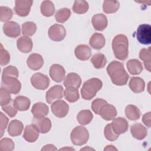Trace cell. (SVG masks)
Listing matches in <instances>:
<instances>
[{"instance_id":"cell-1","label":"cell","mask_w":151,"mask_h":151,"mask_svg":"<svg viewBox=\"0 0 151 151\" xmlns=\"http://www.w3.org/2000/svg\"><path fill=\"white\" fill-rule=\"evenodd\" d=\"M106 70L112 83L115 85L124 86L127 84L129 76L122 63L113 61L108 65Z\"/></svg>"},{"instance_id":"cell-2","label":"cell","mask_w":151,"mask_h":151,"mask_svg":"<svg viewBox=\"0 0 151 151\" xmlns=\"http://www.w3.org/2000/svg\"><path fill=\"white\" fill-rule=\"evenodd\" d=\"M129 41L127 37L123 34H119L114 37L112 41V49L116 58L125 60L129 54Z\"/></svg>"},{"instance_id":"cell-3","label":"cell","mask_w":151,"mask_h":151,"mask_svg":"<svg viewBox=\"0 0 151 151\" xmlns=\"http://www.w3.org/2000/svg\"><path fill=\"white\" fill-rule=\"evenodd\" d=\"M102 86V81L97 78H91L87 80L84 83L81 89L82 98L86 100L92 99Z\"/></svg>"},{"instance_id":"cell-4","label":"cell","mask_w":151,"mask_h":151,"mask_svg":"<svg viewBox=\"0 0 151 151\" xmlns=\"http://www.w3.org/2000/svg\"><path fill=\"white\" fill-rule=\"evenodd\" d=\"M89 138L87 129L82 126H78L74 128L70 134V139L74 145L82 146L86 144Z\"/></svg>"},{"instance_id":"cell-5","label":"cell","mask_w":151,"mask_h":151,"mask_svg":"<svg viewBox=\"0 0 151 151\" xmlns=\"http://www.w3.org/2000/svg\"><path fill=\"white\" fill-rule=\"evenodd\" d=\"M1 88L5 89L9 93L18 94L21 88V84L17 78L12 77H2Z\"/></svg>"},{"instance_id":"cell-6","label":"cell","mask_w":151,"mask_h":151,"mask_svg":"<svg viewBox=\"0 0 151 151\" xmlns=\"http://www.w3.org/2000/svg\"><path fill=\"white\" fill-rule=\"evenodd\" d=\"M136 35L140 44L149 45L151 42V26L146 24L140 25L137 28Z\"/></svg>"},{"instance_id":"cell-7","label":"cell","mask_w":151,"mask_h":151,"mask_svg":"<svg viewBox=\"0 0 151 151\" xmlns=\"http://www.w3.org/2000/svg\"><path fill=\"white\" fill-rule=\"evenodd\" d=\"M31 83L34 88L38 90H44L49 86L50 79L46 75L40 73H37L31 77Z\"/></svg>"},{"instance_id":"cell-8","label":"cell","mask_w":151,"mask_h":151,"mask_svg":"<svg viewBox=\"0 0 151 151\" xmlns=\"http://www.w3.org/2000/svg\"><path fill=\"white\" fill-rule=\"evenodd\" d=\"M49 38L54 41H61L66 35L64 27L60 24H54L51 26L48 31Z\"/></svg>"},{"instance_id":"cell-9","label":"cell","mask_w":151,"mask_h":151,"mask_svg":"<svg viewBox=\"0 0 151 151\" xmlns=\"http://www.w3.org/2000/svg\"><path fill=\"white\" fill-rule=\"evenodd\" d=\"M51 108L52 113L59 118H63L66 116L69 110L68 104L63 100L54 101L51 106Z\"/></svg>"},{"instance_id":"cell-10","label":"cell","mask_w":151,"mask_h":151,"mask_svg":"<svg viewBox=\"0 0 151 151\" xmlns=\"http://www.w3.org/2000/svg\"><path fill=\"white\" fill-rule=\"evenodd\" d=\"M32 4V1H15L14 11L16 14L20 17L27 16L30 12Z\"/></svg>"},{"instance_id":"cell-11","label":"cell","mask_w":151,"mask_h":151,"mask_svg":"<svg viewBox=\"0 0 151 151\" xmlns=\"http://www.w3.org/2000/svg\"><path fill=\"white\" fill-rule=\"evenodd\" d=\"M64 96V89L61 85H55L51 87L46 93L45 99L48 103L51 104L52 102L57 99H61Z\"/></svg>"},{"instance_id":"cell-12","label":"cell","mask_w":151,"mask_h":151,"mask_svg":"<svg viewBox=\"0 0 151 151\" xmlns=\"http://www.w3.org/2000/svg\"><path fill=\"white\" fill-rule=\"evenodd\" d=\"M4 34L11 38H17L21 33L19 25L14 21L6 22L3 25Z\"/></svg>"},{"instance_id":"cell-13","label":"cell","mask_w":151,"mask_h":151,"mask_svg":"<svg viewBox=\"0 0 151 151\" xmlns=\"http://www.w3.org/2000/svg\"><path fill=\"white\" fill-rule=\"evenodd\" d=\"M49 73L53 81L57 83H60L64 79L65 71L62 65L54 64L50 67Z\"/></svg>"},{"instance_id":"cell-14","label":"cell","mask_w":151,"mask_h":151,"mask_svg":"<svg viewBox=\"0 0 151 151\" xmlns=\"http://www.w3.org/2000/svg\"><path fill=\"white\" fill-rule=\"evenodd\" d=\"M32 124H34L41 133L48 132L51 128V122L48 117H34L32 120Z\"/></svg>"},{"instance_id":"cell-15","label":"cell","mask_w":151,"mask_h":151,"mask_svg":"<svg viewBox=\"0 0 151 151\" xmlns=\"http://www.w3.org/2000/svg\"><path fill=\"white\" fill-rule=\"evenodd\" d=\"M99 115L105 120H111L117 116V110L114 106L107 103L100 109Z\"/></svg>"},{"instance_id":"cell-16","label":"cell","mask_w":151,"mask_h":151,"mask_svg":"<svg viewBox=\"0 0 151 151\" xmlns=\"http://www.w3.org/2000/svg\"><path fill=\"white\" fill-rule=\"evenodd\" d=\"M111 126L114 132L118 134L126 132L129 127L126 119L121 117L114 118L111 123Z\"/></svg>"},{"instance_id":"cell-17","label":"cell","mask_w":151,"mask_h":151,"mask_svg":"<svg viewBox=\"0 0 151 151\" xmlns=\"http://www.w3.org/2000/svg\"><path fill=\"white\" fill-rule=\"evenodd\" d=\"M28 67L32 70H38L40 69L44 64V59L42 57L37 53L30 54L27 60Z\"/></svg>"},{"instance_id":"cell-18","label":"cell","mask_w":151,"mask_h":151,"mask_svg":"<svg viewBox=\"0 0 151 151\" xmlns=\"http://www.w3.org/2000/svg\"><path fill=\"white\" fill-rule=\"evenodd\" d=\"M39 133V130L34 124H29L26 126L25 128L23 137L26 141L32 143L38 139Z\"/></svg>"},{"instance_id":"cell-19","label":"cell","mask_w":151,"mask_h":151,"mask_svg":"<svg viewBox=\"0 0 151 151\" xmlns=\"http://www.w3.org/2000/svg\"><path fill=\"white\" fill-rule=\"evenodd\" d=\"M17 48L21 52L28 53L31 51L33 47L32 40L28 36H22L17 41Z\"/></svg>"},{"instance_id":"cell-20","label":"cell","mask_w":151,"mask_h":151,"mask_svg":"<svg viewBox=\"0 0 151 151\" xmlns=\"http://www.w3.org/2000/svg\"><path fill=\"white\" fill-rule=\"evenodd\" d=\"M91 23L96 30L101 31L107 27L108 21L106 15L103 14H97L93 16Z\"/></svg>"},{"instance_id":"cell-21","label":"cell","mask_w":151,"mask_h":151,"mask_svg":"<svg viewBox=\"0 0 151 151\" xmlns=\"http://www.w3.org/2000/svg\"><path fill=\"white\" fill-rule=\"evenodd\" d=\"M76 57L82 61H86L90 58L91 55L90 48L86 44H80L74 50Z\"/></svg>"},{"instance_id":"cell-22","label":"cell","mask_w":151,"mask_h":151,"mask_svg":"<svg viewBox=\"0 0 151 151\" xmlns=\"http://www.w3.org/2000/svg\"><path fill=\"white\" fill-rule=\"evenodd\" d=\"M63 84L65 87H73L78 88L81 84V78L75 73H70L64 79Z\"/></svg>"},{"instance_id":"cell-23","label":"cell","mask_w":151,"mask_h":151,"mask_svg":"<svg viewBox=\"0 0 151 151\" xmlns=\"http://www.w3.org/2000/svg\"><path fill=\"white\" fill-rule=\"evenodd\" d=\"M130 132L132 136L137 139L142 140L145 138L147 134L146 128L141 123H134L130 127Z\"/></svg>"},{"instance_id":"cell-24","label":"cell","mask_w":151,"mask_h":151,"mask_svg":"<svg viewBox=\"0 0 151 151\" xmlns=\"http://www.w3.org/2000/svg\"><path fill=\"white\" fill-rule=\"evenodd\" d=\"M49 109L47 104L42 102L35 103L31 109V113L34 117H43L48 113Z\"/></svg>"},{"instance_id":"cell-25","label":"cell","mask_w":151,"mask_h":151,"mask_svg":"<svg viewBox=\"0 0 151 151\" xmlns=\"http://www.w3.org/2000/svg\"><path fill=\"white\" fill-rule=\"evenodd\" d=\"M129 86L133 92L135 93H139L144 91L145 83L142 78L139 77H133L130 78Z\"/></svg>"},{"instance_id":"cell-26","label":"cell","mask_w":151,"mask_h":151,"mask_svg":"<svg viewBox=\"0 0 151 151\" xmlns=\"http://www.w3.org/2000/svg\"><path fill=\"white\" fill-rule=\"evenodd\" d=\"M106 40L104 35L100 33L93 34L89 40L90 46L95 50H100L105 45Z\"/></svg>"},{"instance_id":"cell-27","label":"cell","mask_w":151,"mask_h":151,"mask_svg":"<svg viewBox=\"0 0 151 151\" xmlns=\"http://www.w3.org/2000/svg\"><path fill=\"white\" fill-rule=\"evenodd\" d=\"M31 104L30 100L23 96H17L13 101L14 107L19 111H26L27 110Z\"/></svg>"},{"instance_id":"cell-28","label":"cell","mask_w":151,"mask_h":151,"mask_svg":"<svg viewBox=\"0 0 151 151\" xmlns=\"http://www.w3.org/2000/svg\"><path fill=\"white\" fill-rule=\"evenodd\" d=\"M24 125L21 121L18 120H13L8 125V132L11 136H18L22 133Z\"/></svg>"},{"instance_id":"cell-29","label":"cell","mask_w":151,"mask_h":151,"mask_svg":"<svg viewBox=\"0 0 151 151\" xmlns=\"http://www.w3.org/2000/svg\"><path fill=\"white\" fill-rule=\"evenodd\" d=\"M127 68L132 75H137L143 71V65L140 61L137 59H131L126 63Z\"/></svg>"},{"instance_id":"cell-30","label":"cell","mask_w":151,"mask_h":151,"mask_svg":"<svg viewBox=\"0 0 151 151\" xmlns=\"http://www.w3.org/2000/svg\"><path fill=\"white\" fill-rule=\"evenodd\" d=\"M125 115L130 120H136L140 117L141 113L137 107L133 104H129L125 108Z\"/></svg>"},{"instance_id":"cell-31","label":"cell","mask_w":151,"mask_h":151,"mask_svg":"<svg viewBox=\"0 0 151 151\" xmlns=\"http://www.w3.org/2000/svg\"><path fill=\"white\" fill-rule=\"evenodd\" d=\"M65 99L70 103H74L77 101L80 97L78 88L73 87H66L64 91Z\"/></svg>"},{"instance_id":"cell-32","label":"cell","mask_w":151,"mask_h":151,"mask_svg":"<svg viewBox=\"0 0 151 151\" xmlns=\"http://www.w3.org/2000/svg\"><path fill=\"white\" fill-rule=\"evenodd\" d=\"M93 117V115L89 110H83L78 112L77 119L78 122L81 125H87L89 124Z\"/></svg>"},{"instance_id":"cell-33","label":"cell","mask_w":151,"mask_h":151,"mask_svg":"<svg viewBox=\"0 0 151 151\" xmlns=\"http://www.w3.org/2000/svg\"><path fill=\"white\" fill-rule=\"evenodd\" d=\"M91 61L94 68L97 69H101L106 65L107 63V59L103 54L98 52L93 55Z\"/></svg>"},{"instance_id":"cell-34","label":"cell","mask_w":151,"mask_h":151,"mask_svg":"<svg viewBox=\"0 0 151 151\" xmlns=\"http://www.w3.org/2000/svg\"><path fill=\"white\" fill-rule=\"evenodd\" d=\"M41 12L45 17H51L55 12V7L52 2L50 1H44L40 6Z\"/></svg>"},{"instance_id":"cell-35","label":"cell","mask_w":151,"mask_h":151,"mask_svg":"<svg viewBox=\"0 0 151 151\" xmlns=\"http://www.w3.org/2000/svg\"><path fill=\"white\" fill-rule=\"evenodd\" d=\"M139 58L143 61L145 68L149 72H150V62H151V55H150V47L147 49L143 48L140 51Z\"/></svg>"},{"instance_id":"cell-36","label":"cell","mask_w":151,"mask_h":151,"mask_svg":"<svg viewBox=\"0 0 151 151\" xmlns=\"http://www.w3.org/2000/svg\"><path fill=\"white\" fill-rule=\"evenodd\" d=\"M120 7L117 1H104L103 4V10L106 14H113L117 12Z\"/></svg>"},{"instance_id":"cell-37","label":"cell","mask_w":151,"mask_h":151,"mask_svg":"<svg viewBox=\"0 0 151 151\" xmlns=\"http://www.w3.org/2000/svg\"><path fill=\"white\" fill-rule=\"evenodd\" d=\"M71 11L69 8H63L57 11L55 14V19L57 22L64 23L68 19L71 15Z\"/></svg>"},{"instance_id":"cell-38","label":"cell","mask_w":151,"mask_h":151,"mask_svg":"<svg viewBox=\"0 0 151 151\" xmlns=\"http://www.w3.org/2000/svg\"><path fill=\"white\" fill-rule=\"evenodd\" d=\"M37 31L36 24L31 21H28L22 24L21 31L24 36H32Z\"/></svg>"},{"instance_id":"cell-39","label":"cell","mask_w":151,"mask_h":151,"mask_svg":"<svg viewBox=\"0 0 151 151\" xmlns=\"http://www.w3.org/2000/svg\"><path fill=\"white\" fill-rule=\"evenodd\" d=\"M88 9V4L86 1H75L73 6L74 12L78 14L86 13Z\"/></svg>"},{"instance_id":"cell-40","label":"cell","mask_w":151,"mask_h":151,"mask_svg":"<svg viewBox=\"0 0 151 151\" xmlns=\"http://www.w3.org/2000/svg\"><path fill=\"white\" fill-rule=\"evenodd\" d=\"M13 12L11 8L7 6H1L0 7V20L2 22L8 21L12 18Z\"/></svg>"},{"instance_id":"cell-41","label":"cell","mask_w":151,"mask_h":151,"mask_svg":"<svg viewBox=\"0 0 151 151\" xmlns=\"http://www.w3.org/2000/svg\"><path fill=\"white\" fill-rule=\"evenodd\" d=\"M15 147V144L12 139L7 137L3 138L0 141L1 151H11Z\"/></svg>"},{"instance_id":"cell-42","label":"cell","mask_w":151,"mask_h":151,"mask_svg":"<svg viewBox=\"0 0 151 151\" xmlns=\"http://www.w3.org/2000/svg\"><path fill=\"white\" fill-rule=\"evenodd\" d=\"M104 134L106 139L110 141H114L117 139L119 136V134L116 133L113 130L111 123L107 124L104 130Z\"/></svg>"},{"instance_id":"cell-43","label":"cell","mask_w":151,"mask_h":151,"mask_svg":"<svg viewBox=\"0 0 151 151\" xmlns=\"http://www.w3.org/2000/svg\"><path fill=\"white\" fill-rule=\"evenodd\" d=\"M19 76V72L18 69L12 65H9L5 67L2 71V77H12L18 78Z\"/></svg>"},{"instance_id":"cell-44","label":"cell","mask_w":151,"mask_h":151,"mask_svg":"<svg viewBox=\"0 0 151 151\" xmlns=\"http://www.w3.org/2000/svg\"><path fill=\"white\" fill-rule=\"evenodd\" d=\"M10 61V55L7 50L4 49L2 44L0 48V64L2 66L8 64Z\"/></svg>"},{"instance_id":"cell-45","label":"cell","mask_w":151,"mask_h":151,"mask_svg":"<svg viewBox=\"0 0 151 151\" xmlns=\"http://www.w3.org/2000/svg\"><path fill=\"white\" fill-rule=\"evenodd\" d=\"M107 102L102 99H96L91 103V109L96 114H99V111L101 107Z\"/></svg>"},{"instance_id":"cell-46","label":"cell","mask_w":151,"mask_h":151,"mask_svg":"<svg viewBox=\"0 0 151 151\" xmlns=\"http://www.w3.org/2000/svg\"><path fill=\"white\" fill-rule=\"evenodd\" d=\"M11 101V97L10 93L5 89L1 88V106H4L10 103Z\"/></svg>"},{"instance_id":"cell-47","label":"cell","mask_w":151,"mask_h":151,"mask_svg":"<svg viewBox=\"0 0 151 151\" xmlns=\"http://www.w3.org/2000/svg\"><path fill=\"white\" fill-rule=\"evenodd\" d=\"M8 121H9L8 118L5 114H4L3 113L1 112L0 113V122H1V126H0L1 135H0V136H1V137L3 136L4 130H5V129L7 127Z\"/></svg>"},{"instance_id":"cell-48","label":"cell","mask_w":151,"mask_h":151,"mask_svg":"<svg viewBox=\"0 0 151 151\" xmlns=\"http://www.w3.org/2000/svg\"><path fill=\"white\" fill-rule=\"evenodd\" d=\"M2 109L5 113H6L10 117H14L17 113V110L12 106L11 104H8L7 105L2 106Z\"/></svg>"},{"instance_id":"cell-49","label":"cell","mask_w":151,"mask_h":151,"mask_svg":"<svg viewBox=\"0 0 151 151\" xmlns=\"http://www.w3.org/2000/svg\"><path fill=\"white\" fill-rule=\"evenodd\" d=\"M151 113L149 111V112H147L146 113H145L143 116V117H142V121L143 122V123L146 126H147L148 127H150V124H151V123H150V117H151Z\"/></svg>"},{"instance_id":"cell-50","label":"cell","mask_w":151,"mask_h":151,"mask_svg":"<svg viewBox=\"0 0 151 151\" xmlns=\"http://www.w3.org/2000/svg\"><path fill=\"white\" fill-rule=\"evenodd\" d=\"M41 150H57V148L55 147L54 145L52 144H48L47 145H45L44 147L41 149Z\"/></svg>"},{"instance_id":"cell-51","label":"cell","mask_w":151,"mask_h":151,"mask_svg":"<svg viewBox=\"0 0 151 151\" xmlns=\"http://www.w3.org/2000/svg\"><path fill=\"white\" fill-rule=\"evenodd\" d=\"M104 150H117V149L115 147H114V146L109 145V146H107L106 147Z\"/></svg>"}]
</instances>
